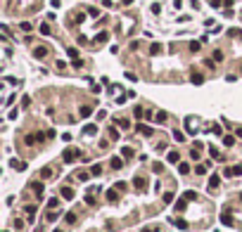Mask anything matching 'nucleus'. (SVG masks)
<instances>
[{"label":"nucleus","mask_w":242,"mask_h":232,"mask_svg":"<svg viewBox=\"0 0 242 232\" xmlns=\"http://www.w3.org/2000/svg\"><path fill=\"white\" fill-rule=\"evenodd\" d=\"M185 206H187V199H185V197H180V199L176 201V211H178V213H183V211H185Z\"/></svg>","instance_id":"nucleus-11"},{"label":"nucleus","mask_w":242,"mask_h":232,"mask_svg":"<svg viewBox=\"0 0 242 232\" xmlns=\"http://www.w3.org/2000/svg\"><path fill=\"white\" fill-rule=\"evenodd\" d=\"M41 178H43V180H48V178H52V168H48V166H45V168L41 171Z\"/></svg>","instance_id":"nucleus-20"},{"label":"nucleus","mask_w":242,"mask_h":232,"mask_svg":"<svg viewBox=\"0 0 242 232\" xmlns=\"http://www.w3.org/2000/svg\"><path fill=\"white\" fill-rule=\"evenodd\" d=\"M133 116H135V118H143L145 114H143V109H135V111H133Z\"/></svg>","instance_id":"nucleus-40"},{"label":"nucleus","mask_w":242,"mask_h":232,"mask_svg":"<svg viewBox=\"0 0 242 232\" xmlns=\"http://www.w3.org/2000/svg\"><path fill=\"white\" fill-rule=\"evenodd\" d=\"M109 137H112V140H119V130H114V126L109 128Z\"/></svg>","instance_id":"nucleus-34"},{"label":"nucleus","mask_w":242,"mask_h":232,"mask_svg":"<svg viewBox=\"0 0 242 232\" xmlns=\"http://www.w3.org/2000/svg\"><path fill=\"white\" fill-rule=\"evenodd\" d=\"M57 216H59V211H57V213H55V211H48L45 218H48V220H57Z\"/></svg>","instance_id":"nucleus-31"},{"label":"nucleus","mask_w":242,"mask_h":232,"mask_svg":"<svg viewBox=\"0 0 242 232\" xmlns=\"http://www.w3.org/2000/svg\"><path fill=\"white\" fill-rule=\"evenodd\" d=\"M78 156H81V152H78L76 147H66L64 154H62V161H64V164H74Z\"/></svg>","instance_id":"nucleus-1"},{"label":"nucleus","mask_w":242,"mask_h":232,"mask_svg":"<svg viewBox=\"0 0 242 232\" xmlns=\"http://www.w3.org/2000/svg\"><path fill=\"white\" fill-rule=\"evenodd\" d=\"M240 199H242V192H240Z\"/></svg>","instance_id":"nucleus-46"},{"label":"nucleus","mask_w":242,"mask_h":232,"mask_svg":"<svg viewBox=\"0 0 242 232\" xmlns=\"http://www.w3.org/2000/svg\"><path fill=\"white\" fill-rule=\"evenodd\" d=\"M26 213L31 216L29 220H33V213H36V204H29V206H26Z\"/></svg>","instance_id":"nucleus-27"},{"label":"nucleus","mask_w":242,"mask_h":232,"mask_svg":"<svg viewBox=\"0 0 242 232\" xmlns=\"http://www.w3.org/2000/svg\"><path fill=\"white\" fill-rule=\"evenodd\" d=\"M10 166H12L14 171H26V161H19V159H12Z\"/></svg>","instance_id":"nucleus-5"},{"label":"nucleus","mask_w":242,"mask_h":232,"mask_svg":"<svg viewBox=\"0 0 242 232\" xmlns=\"http://www.w3.org/2000/svg\"><path fill=\"white\" fill-rule=\"evenodd\" d=\"M235 137H237V135H223V145H226V147H233V145H235Z\"/></svg>","instance_id":"nucleus-14"},{"label":"nucleus","mask_w":242,"mask_h":232,"mask_svg":"<svg viewBox=\"0 0 242 232\" xmlns=\"http://www.w3.org/2000/svg\"><path fill=\"white\" fill-rule=\"evenodd\" d=\"M178 173H180V175H187V173H190V164L180 161V164H178Z\"/></svg>","instance_id":"nucleus-15"},{"label":"nucleus","mask_w":242,"mask_h":232,"mask_svg":"<svg viewBox=\"0 0 242 232\" xmlns=\"http://www.w3.org/2000/svg\"><path fill=\"white\" fill-rule=\"evenodd\" d=\"M48 135H43V133H29L26 137H24V142L26 145H36V142H43Z\"/></svg>","instance_id":"nucleus-2"},{"label":"nucleus","mask_w":242,"mask_h":232,"mask_svg":"<svg viewBox=\"0 0 242 232\" xmlns=\"http://www.w3.org/2000/svg\"><path fill=\"white\" fill-rule=\"evenodd\" d=\"M235 135H237V137L242 140V128H237V130H235Z\"/></svg>","instance_id":"nucleus-43"},{"label":"nucleus","mask_w":242,"mask_h":232,"mask_svg":"<svg viewBox=\"0 0 242 232\" xmlns=\"http://www.w3.org/2000/svg\"><path fill=\"white\" fill-rule=\"evenodd\" d=\"M138 133L140 135H145V137H152V133H154V128H150V126H143V123H138Z\"/></svg>","instance_id":"nucleus-3"},{"label":"nucleus","mask_w":242,"mask_h":232,"mask_svg":"<svg viewBox=\"0 0 242 232\" xmlns=\"http://www.w3.org/2000/svg\"><path fill=\"white\" fill-rule=\"evenodd\" d=\"M64 218H66V223H76V213H74V211H69Z\"/></svg>","instance_id":"nucleus-28"},{"label":"nucleus","mask_w":242,"mask_h":232,"mask_svg":"<svg viewBox=\"0 0 242 232\" xmlns=\"http://www.w3.org/2000/svg\"><path fill=\"white\" fill-rule=\"evenodd\" d=\"M52 232H62V230H52Z\"/></svg>","instance_id":"nucleus-45"},{"label":"nucleus","mask_w":242,"mask_h":232,"mask_svg":"<svg viewBox=\"0 0 242 232\" xmlns=\"http://www.w3.org/2000/svg\"><path fill=\"white\" fill-rule=\"evenodd\" d=\"M214 59H216V62H221V59H223V52H218V50H216V52H214Z\"/></svg>","instance_id":"nucleus-39"},{"label":"nucleus","mask_w":242,"mask_h":232,"mask_svg":"<svg viewBox=\"0 0 242 232\" xmlns=\"http://www.w3.org/2000/svg\"><path fill=\"white\" fill-rule=\"evenodd\" d=\"M133 185H135L138 190H145V185H147V180H145L143 175H135V178H133Z\"/></svg>","instance_id":"nucleus-7"},{"label":"nucleus","mask_w":242,"mask_h":232,"mask_svg":"<svg viewBox=\"0 0 242 232\" xmlns=\"http://www.w3.org/2000/svg\"><path fill=\"white\" fill-rule=\"evenodd\" d=\"M85 201H88L90 206H95V197H93V194H88V197H85Z\"/></svg>","instance_id":"nucleus-41"},{"label":"nucleus","mask_w":242,"mask_h":232,"mask_svg":"<svg viewBox=\"0 0 242 232\" xmlns=\"http://www.w3.org/2000/svg\"><path fill=\"white\" fill-rule=\"evenodd\" d=\"M5 232H10V230H5Z\"/></svg>","instance_id":"nucleus-47"},{"label":"nucleus","mask_w":242,"mask_h":232,"mask_svg":"<svg viewBox=\"0 0 242 232\" xmlns=\"http://www.w3.org/2000/svg\"><path fill=\"white\" fill-rule=\"evenodd\" d=\"M62 197L64 199H74V190L71 187H62Z\"/></svg>","instance_id":"nucleus-17"},{"label":"nucleus","mask_w":242,"mask_h":232,"mask_svg":"<svg viewBox=\"0 0 242 232\" xmlns=\"http://www.w3.org/2000/svg\"><path fill=\"white\" fill-rule=\"evenodd\" d=\"M154 118H157V123H164V121L169 118V114H166V111H157V116H154Z\"/></svg>","instance_id":"nucleus-22"},{"label":"nucleus","mask_w":242,"mask_h":232,"mask_svg":"<svg viewBox=\"0 0 242 232\" xmlns=\"http://www.w3.org/2000/svg\"><path fill=\"white\" fill-rule=\"evenodd\" d=\"M88 137H93V135H97V126H93V123H88V126H85V130H83Z\"/></svg>","instance_id":"nucleus-12"},{"label":"nucleus","mask_w":242,"mask_h":232,"mask_svg":"<svg viewBox=\"0 0 242 232\" xmlns=\"http://www.w3.org/2000/svg\"><path fill=\"white\" fill-rule=\"evenodd\" d=\"M100 173H102V168H100L97 164H95V166H90V175H100Z\"/></svg>","instance_id":"nucleus-33"},{"label":"nucleus","mask_w":242,"mask_h":232,"mask_svg":"<svg viewBox=\"0 0 242 232\" xmlns=\"http://www.w3.org/2000/svg\"><path fill=\"white\" fill-rule=\"evenodd\" d=\"M109 164H112V168H114V171L124 168V156H112V161H109Z\"/></svg>","instance_id":"nucleus-4"},{"label":"nucleus","mask_w":242,"mask_h":232,"mask_svg":"<svg viewBox=\"0 0 242 232\" xmlns=\"http://www.w3.org/2000/svg\"><path fill=\"white\" fill-rule=\"evenodd\" d=\"M178 159H180L178 152H169V154H166V161H169V164H178Z\"/></svg>","instance_id":"nucleus-13"},{"label":"nucleus","mask_w":242,"mask_h":232,"mask_svg":"<svg viewBox=\"0 0 242 232\" xmlns=\"http://www.w3.org/2000/svg\"><path fill=\"white\" fill-rule=\"evenodd\" d=\"M90 114H93V109H90V107H81V116H83V118H88Z\"/></svg>","instance_id":"nucleus-26"},{"label":"nucleus","mask_w":242,"mask_h":232,"mask_svg":"<svg viewBox=\"0 0 242 232\" xmlns=\"http://www.w3.org/2000/svg\"><path fill=\"white\" fill-rule=\"evenodd\" d=\"M121 197H119V192L116 190H107V201H112V204H116Z\"/></svg>","instance_id":"nucleus-9"},{"label":"nucleus","mask_w":242,"mask_h":232,"mask_svg":"<svg viewBox=\"0 0 242 232\" xmlns=\"http://www.w3.org/2000/svg\"><path fill=\"white\" fill-rule=\"evenodd\" d=\"M221 223H223V225H233V216H230L228 211H223V213H221Z\"/></svg>","instance_id":"nucleus-10"},{"label":"nucleus","mask_w":242,"mask_h":232,"mask_svg":"<svg viewBox=\"0 0 242 232\" xmlns=\"http://www.w3.org/2000/svg\"><path fill=\"white\" fill-rule=\"evenodd\" d=\"M121 156H124V159H131V156H133V149H131V147H124V149H121Z\"/></svg>","instance_id":"nucleus-25"},{"label":"nucleus","mask_w":242,"mask_h":232,"mask_svg":"<svg viewBox=\"0 0 242 232\" xmlns=\"http://www.w3.org/2000/svg\"><path fill=\"white\" fill-rule=\"evenodd\" d=\"M183 197H185L187 201H195V199H197V194H195L192 190H187V192H183Z\"/></svg>","instance_id":"nucleus-21"},{"label":"nucleus","mask_w":242,"mask_h":232,"mask_svg":"<svg viewBox=\"0 0 242 232\" xmlns=\"http://www.w3.org/2000/svg\"><path fill=\"white\" fill-rule=\"evenodd\" d=\"M164 201H166V204L173 201V192H164Z\"/></svg>","instance_id":"nucleus-32"},{"label":"nucleus","mask_w":242,"mask_h":232,"mask_svg":"<svg viewBox=\"0 0 242 232\" xmlns=\"http://www.w3.org/2000/svg\"><path fill=\"white\" fill-rule=\"evenodd\" d=\"M173 137H176V140H178V142H183V140H185V135H183V133H180V130H173Z\"/></svg>","instance_id":"nucleus-35"},{"label":"nucleus","mask_w":242,"mask_h":232,"mask_svg":"<svg viewBox=\"0 0 242 232\" xmlns=\"http://www.w3.org/2000/svg\"><path fill=\"white\" fill-rule=\"evenodd\" d=\"M48 55V47H36V57H45Z\"/></svg>","instance_id":"nucleus-30"},{"label":"nucleus","mask_w":242,"mask_h":232,"mask_svg":"<svg viewBox=\"0 0 242 232\" xmlns=\"http://www.w3.org/2000/svg\"><path fill=\"white\" fill-rule=\"evenodd\" d=\"M209 154H211L214 159H221V154H218V149H216V147H209Z\"/></svg>","instance_id":"nucleus-36"},{"label":"nucleus","mask_w":242,"mask_h":232,"mask_svg":"<svg viewBox=\"0 0 242 232\" xmlns=\"http://www.w3.org/2000/svg\"><path fill=\"white\" fill-rule=\"evenodd\" d=\"M202 81H204V76H202V74H192V83H195V85H199Z\"/></svg>","instance_id":"nucleus-29"},{"label":"nucleus","mask_w":242,"mask_h":232,"mask_svg":"<svg viewBox=\"0 0 242 232\" xmlns=\"http://www.w3.org/2000/svg\"><path fill=\"white\" fill-rule=\"evenodd\" d=\"M48 208H50V211H55V208H59V199H57V197H52V199L48 201Z\"/></svg>","instance_id":"nucleus-19"},{"label":"nucleus","mask_w":242,"mask_h":232,"mask_svg":"<svg viewBox=\"0 0 242 232\" xmlns=\"http://www.w3.org/2000/svg\"><path fill=\"white\" fill-rule=\"evenodd\" d=\"M195 173H197V175H204V173H206V164H197V166H195Z\"/></svg>","instance_id":"nucleus-23"},{"label":"nucleus","mask_w":242,"mask_h":232,"mask_svg":"<svg viewBox=\"0 0 242 232\" xmlns=\"http://www.w3.org/2000/svg\"><path fill=\"white\" fill-rule=\"evenodd\" d=\"M218 183H221L218 175H209V185H211V187H218Z\"/></svg>","instance_id":"nucleus-24"},{"label":"nucleus","mask_w":242,"mask_h":232,"mask_svg":"<svg viewBox=\"0 0 242 232\" xmlns=\"http://www.w3.org/2000/svg\"><path fill=\"white\" fill-rule=\"evenodd\" d=\"M199 156H202V147H195L190 152V159H192V161H199Z\"/></svg>","instance_id":"nucleus-16"},{"label":"nucleus","mask_w":242,"mask_h":232,"mask_svg":"<svg viewBox=\"0 0 242 232\" xmlns=\"http://www.w3.org/2000/svg\"><path fill=\"white\" fill-rule=\"evenodd\" d=\"M233 175H242V166H233Z\"/></svg>","instance_id":"nucleus-38"},{"label":"nucleus","mask_w":242,"mask_h":232,"mask_svg":"<svg viewBox=\"0 0 242 232\" xmlns=\"http://www.w3.org/2000/svg\"><path fill=\"white\" fill-rule=\"evenodd\" d=\"M114 126H119V128L128 130V128H131V121H128V118H114Z\"/></svg>","instance_id":"nucleus-6"},{"label":"nucleus","mask_w":242,"mask_h":232,"mask_svg":"<svg viewBox=\"0 0 242 232\" xmlns=\"http://www.w3.org/2000/svg\"><path fill=\"white\" fill-rule=\"evenodd\" d=\"M223 175H226V178H230V175H233V168H228V166H226V168H223Z\"/></svg>","instance_id":"nucleus-42"},{"label":"nucleus","mask_w":242,"mask_h":232,"mask_svg":"<svg viewBox=\"0 0 242 232\" xmlns=\"http://www.w3.org/2000/svg\"><path fill=\"white\" fill-rule=\"evenodd\" d=\"M152 171H154V173H162L164 166H162V164H152Z\"/></svg>","instance_id":"nucleus-37"},{"label":"nucleus","mask_w":242,"mask_h":232,"mask_svg":"<svg viewBox=\"0 0 242 232\" xmlns=\"http://www.w3.org/2000/svg\"><path fill=\"white\" fill-rule=\"evenodd\" d=\"M43 190H45V185H43V183H38V180H36V183H31V192H36L38 197L43 194Z\"/></svg>","instance_id":"nucleus-8"},{"label":"nucleus","mask_w":242,"mask_h":232,"mask_svg":"<svg viewBox=\"0 0 242 232\" xmlns=\"http://www.w3.org/2000/svg\"><path fill=\"white\" fill-rule=\"evenodd\" d=\"M143 232H157V230H150V227H145V230H143Z\"/></svg>","instance_id":"nucleus-44"},{"label":"nucleus","mask_w":242,"mask_h":232,"mask_svg":"<svg viewBox=\"0 0 242 232\" xmlns=\"http://www.w3.org/2000/svg\"><path fill=\"white\" fill-rule=\"evenodd\" d=\"M173 223H176V227H178V230H183V232L187 230V220H183V218H176Z\"/></svg>","instance_id":"nucleus-18"}]
</instances>
